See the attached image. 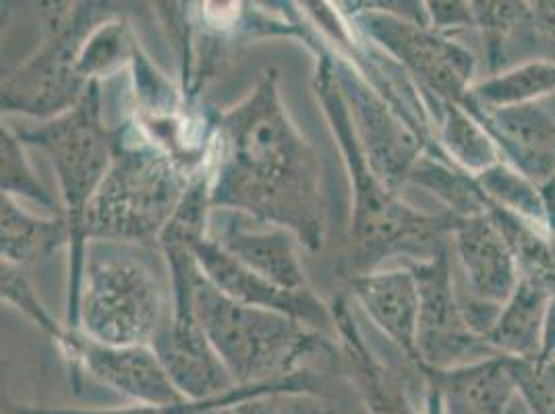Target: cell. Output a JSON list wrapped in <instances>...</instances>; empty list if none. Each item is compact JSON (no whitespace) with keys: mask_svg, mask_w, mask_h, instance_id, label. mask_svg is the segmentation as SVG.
Listing matches in <instances>:
<instances>
[{"mask_svg":"<svg viewBox=\"0 0 555 414\" xmlns=\"http://www.w3.org/2000/svg\"><path fill=\"white\" fill-rule=\"evenodd\" d=\"M464 108L486 127L502 160L539 186L554 183L555 115L552 111L541 104L506 111Z\"/></svg>","mask_w":555,"mask_h":414,"instance_id":"9a60e30c","label":"cell"},{"mask_svg":"<svg viewBox=\"0 0 555 414\" xmlns=\"http://www.w3.org/2000/svg\"><path fill=\"white\" fill-rule=\"evenodd\" d=\"M172 277V315L166 318L152 348L175 388L193 402L216 400L238 388L209 345L193 309L197 261L183 245H163Z\"/></svg>","mask_w":555,"mask_h":414,"instance_id":"ba28073f","label":"cell"},{"mask_svg":"<svg viewBox=\"0 0 555 414\" xmlns=\"http://www.w3.org/2000/svg\"><path fill=\"white\" fill-rule=\"evenodd\" d=\"M409 268L418 282L416 354L423 371H454L500 359L464 318L448 249Z\"/></svg>","mask_w":555,"mask_h":414,"instance_id":"30bf717a","label":"cell"},{"mask_svg":"<svg viewBox=\"0 0 555 414\" xmlns=\"http://www.w3.org/2000/svg\"><path fill=\"white\" fill-rule=\"evenodd\" d=\"M502 414H531V411H529V406L525 404V400L518 396V391H514L512 398L506 402Z\"/></svg>","mask_w":555,"mask_h":414,"instance_id":"4dcf8cb0","label":"cell"},{"mask_svg":"<svg viewBox=\"0 0 555 414\" xmlns=\"http://www.w3.org/2000/svg\"><path fill=\"white\" fill-rule=\"evenodd\" d=\"M357 300L367 311L384 336L390 338L398 352L421 367L416 354V323H418V282L415 272L406 268L375 270L350 280Z\"/></svg>","mask_w":555,"mask_h":414,"instance_id":"e0dca14e","label":"cell"},{"mask_svg":"<svg viewBox=\"0 0 555 414\" xmlns=\"http://www.w3.org/2000/svg\"><path fill=\"white\" fill-rule=\"evenodd\" d=\"M0 170H2V195H22L42 206L52 207L44 186L34 177L29 164L25 160L24 141L11 129L2 127L0 133Z\"/></svg>","mask_w":555,"mask_h":414,"instance_id":"4316f807","label":"cell"},{"mask_svg":"<svg viewBox=\"0 0 555 414\" xmlns=\"http://www.w3.org/2000/svg\"><path fill=\"white\" fill-rule=\"evenodd\" d=\"M2 282H0V288H2V299L13 302L20 311H24L25 315L34 323H38L44 332H48L52 338L56 340H63L67 332H63L59 327V323L54 322L50 315H48L44 305L40 302V299L36 297L34 293V286L27 277L25 268H17L13 263H7L2 261Z\"/></svg>","mask_w":555,"mask_h":414,"instance_id":"83f0119b","label":"cell"},{"mask_svg":"<svg viewBox=\"0 0 555 414\" xmlns=\"http://www.w3.org/2000/svg\"><path fill=\"white\" fill-rule=\"evenodd\" d=\"M512 384L531 414H555V359H504Z\"/></svg>","mask_w":555,"mask_h":414,"instance_id":"484cf974","label":"cell"},{"mask_svg":"<svg viewBox=\"0 0 555 414\" xmlns=\"http://www.w3.org/2000/svg\"><path fill=\"white\" fill-rule=\"evenodd\" d=\"M138 44L129 25L120 20H106L98 25L79 52L77 70L86 81L120 69L127 61H133Z\"/></svg>","mask_w":555,"mask_h":414,"instance_id":"d4e9b609","label":"cell"},{"mask_svg":"<svg viewBox=\"0 0 555 414\" xmlns=\"http://www.w3.org/2000/svg\"><path fill=\"white\" fill-rule=\"evenodd\" d=\"M47 29L42 50L24 67L2 79V111L20 115H65L88 90L79 70V52L93 29L111 20L104 4L93 2H48L40 4Z\"/></svg>","mask_w":555,"mask_h":414,"instance_id":"52a82bcc","label":"cell"},{"mask_svg":"<svg viewBox=\"0 0 555 414\" xmlns=\"http://www.w3.org/2000/svg\"><path fill=\"white\" fill-rule=\"evenodd\" d=\"M61 346L93 377L141 406H175L186 398L175 388L152 346L100 345L81 332H67Z\"/></svg>","mask_w":555,"mask_h":414,"instance_id":"7c38bea8","label":"cell"},{"mask_svg":"<svg viewBox=\"0 0 555 414\" xmlns=\"http://www.w3.org/2000/svg\"><path fill=\"white\" fill-rule=\"evenodd\" d=\"M541 359H555V295L550 300L545 327H543V352Z\"/></svg>","mask_w":555,"mask_h":414,"instance_id":"f546056e","label":"cell"},{"mask_svg":"<svg viewBox=\"0 0 555 414\" xmlns=\"http://www.w3.org/2000/svg\"><path fill=\"white\" fill-rule=\"evenodd\" d=\"M409 183L429 189L448 206L450 214L463 220L483 216L491 207L477 177L440 156L423 154L411 170Z\"/></svg>","mask_w":555,"mask_h":414,"instance_id":"603a6c76","label":"cell"},{"mask_svg":"<svg viewBox=\"0 0 555 414\" xmlns=\"http://www.w3.org/2000/svg\"><path fill=\"white\" fill-rule=\"evenodd\" d=\"M209 202L293 232L309 251L322 249L325 204L313 147L286 115L278 73L268 70L255 92L220 115L208 143Z\"/></svg>","mask_w":555,"mask_h":414,"instance_id":"6da1fadb","label":"cell"},{"mask_svg":"<svg viewBox=\"0 0 555 414\" xmlns=\"http://www.w3.org/2000/svg\"><path fill=\"white\" fill-rule=\"evenodd\" d=\"M195 177L143 131L138 141L118 131L115 160L86 214V241L158 243Z\"/></svg>","mask_w":555,"mask_h":414,"instance_id":"277c9868","label":"cell"},{"mask_svg":"<svg viewBox=\"0 0 555 414\" xmlns=\"http://www.w3.org/2000/svg\"><path fill=\"white\" fill-rule=\"evenodd\" d=\"M318 93L350 170L354 206L348 263L354 276L375 272L393 257H402L409 266H416L443 254L448 238L463 218L450 211L438 216L416 211L377 179L357 139L345 93L336 79L332 56L327 54L322 56L318 69Z\"/></svg>","mask_w":555,"mask_h":414,"instance_id":"7a4b0ae2","label":"cell"},{"mask_svg":"<svg viewBox=\"0 0 555 414\" xmlns=\"http://www.w3.org/2000/svg\"><path fill=\"white\" fill-rule=\"evenodd\" d=\"M208 236L243 266L280 288L301 295L313 293L297 257V245L301 243L293 232L259 222L241 211L211 207Z\"/></svg>","mask_w":555,"mask_h":414,"instance_id":"4fadbf2b","label":"cell"},{"mask_svg":"<svg viewBox=\"0 0 555 414\" xmlns=\"http://www.w3.org/2000/svg\"><path fill=\"white\" fill-rule=\"evenodd\" d=\"M189 251L195 257L204 276L229 299L288 315L318 332H324L334 323V313L315 297V293L301 295L280 288L227 254L208 234L197 238Z\"/></svg>","mask_w":555,"mask_h":414,"instance_id":"5bb4252c","label":"cell"},{"mask_svg":"<svg viewBox=\"0 0 555 414\" xmlns=\"http://www.w3.org/2000/svg\"><path fill=\"white\" fill-rule=\"evenodd\" d=\"M0 224L2 261L17 268H29L54 254L65 243H70V227L65 216L52 220L34 218L15 206L7 195H2Z\"/></svg>","mask_w":555,"mask_h":414,"instance_id":"7402d4cb","label":"cell"},{"mask_svg":"<svg viewBox=\"0 0 555 414\" xmlns=\"http://www.w3.org/2000/svg\"><path fill=\"white\" fill-rule=\"evenodd\" d=\"M555 98V61L537 59L475 81L464 106L481 111H506L541 104Z\"/></svg>","mask_w":555,"mask_h":414,"instance_id":"44dd1931","label":"cell"},{"mask_svg":"<svg viewBox=\"0 0 555 414\" xmlns=\"http://www.w3.org/2000/svg\"><path fill=\"white\" fill-rule=\"evenodd\" d=\"M481 189L486 191L491 207H500L527 220L532 227L550 232V216L545 197L539 184L532 183L525 174L514 170L506 161H498L486 172L477 177ZM552 234V232H550ZM554 236V234H552Z\"/></svg>","mask_w":555,"mask_h":414,"instance_id":"cb8c5ba5","label":"cell"},{"mask_svg":"<svg viewBox=\"0 0 555 414\" xmlns=\"http://www.w3.org/2000/svg\"><path fill=\"white\" fill-rule=\"evenodd\" d=\"M425 100L436 125L438 147L448 160L475 177L502 161L486 127L463 104L443 102L434 95H425Z\"/></svg>","mask_w":555,"mask_h":414,"instance_id":"ffe728a7","label":"cell"},{"mask_svg":"<svg viewBox=\"0 0 555 414\" xmlns=\"http://www.w3.org/2000/svg\"><path fill=\"white\" fill-rule=\"evenodd\" d=\"M448 414H502L516 391L506 361L489 359L454 371H425Z\"/></svg>","mask_w":555,"mask_h":414,"instance_id":"ac0fdd59","label":"cell"},{"mask_svg":"<svg viewBox=\"0 0 555 414\" xmlns=\"http://www.w3.org/2000/svg\"><path fill=\"white\" fill-rule=\"evenodd\" d=\"M332 63L371 170L398 193L402 184L409 183L418 158L427 154L425 141L382 93L371 88L363 75L350 69L345 61L332 59Z\"/></svg>","mask_w":555,"mask_h":414,"instance_id":"8fae6325","label":"cell"},{"mask_svg":"<svg viewBox=\"0 0 555 414\" xmlns=\"http://www.w3.org/2000/svg\"><path fill=\"white\" fill-rule=\"evenodd\" d=\"M463 272V288L475 299L504 305L520 284L508 238L489 214L464 218L452 234Z\"/></svg>","mask_w":555,"mask_h":414,"instance_id":"2e32d148","label":"cell"},{"mask_svg":"<svg viewBox=\"0 0 555 414\" xmlns=\"http://www.w3.org/2000/svg\"><path fill=\"white\" fill-rule=\"evenodd\" d=\"M357 25L415 77L425 95L463 104L475 86V56L429 25L373 9L359 13Z\"/></svg>","mask_w":555,"mask_h":414,"instance_id":"9c48e42d","label":"cell"},{"mask_svg":"<svg viewBox=\"0 0 555 414\" xmlns=\"http://www.w3.org/2000/svg\"><path fill=\"white\" fill-rule=\"evenodd\" d=\"M552 295L529 282L518 284L500 311L493 329L487 334V345L502 359L537 361L543 352V327Z\"/></svg>","mask_w":555,"mask_h":414,"instance_id":"d6986e66","label":"cell"},{"mask_svg":"<svg viewBox=\"0 0 555 414\" xmlns=\"http://www.w3.org/2000/svg\"><path fill=\"white\" fill-rule=\"evenodd\" d=\"M24 143L47 152L50 164L61 184L65 202V218L70 227V329H77V309L81 293V274L88 241L83 236V222L93 195L98 193L111 164L115 160L118 131H108L102 122L100 86L90 81L81 100L65 115L52 118L38 129L17 133Z\"/></svg>","mask_w":555,"mask_h":414,"instance_id":"5b68a950","label":"cell"},{"mask_svg":"<svg viewBox=\"0 0 555 414\" xmlns=\"http://www.w3.org/2000/svg\"><path fill=\"white\" fill-rule=\"evenodd\" d=\"M166 318L160 280L131 245L88 243L75 332L100 345L152 346Z\"/></svg>","mask_w":555,"mask_h":414,"instance_id":"8992f818","label":"cell"},{"mask_svg":"<svg viewBox=\"0 0 555 414\" xmlns=\"http://www.w3.org/2000/svg\"><path fill=\"white\" fill-rule=\"evenodd\" d=\"M193 309L238 388L293 381L301 377L307 361L332 352L318 329L276 311L229 299L204 276L199 266L193 274Z\"/></svg>","mask_w":555,"mask_h":414,"instance_id":"3957f363","label":"cell"},{"mask_svg":"<svg viewBox=\"0 0 555 414\" xmlns=\"http://www.w3.org/2000/svg\"><path fill=\"white\" fill-rule=\"evenodd\" d=\"M427 25L441 36L477 29L473 2H427Z\"/></svg>","mask_w":555,"mask_h":414,"instance_id":"f1b7e54d","label":"cell"}]
</instances>
